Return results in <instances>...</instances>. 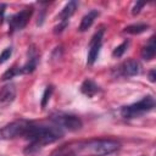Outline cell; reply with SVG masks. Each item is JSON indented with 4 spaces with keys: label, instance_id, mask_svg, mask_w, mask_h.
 Here are the masks:
<instances>
[{
    "label": "cell",
    "instance_id": "17",
    "mask_svg": "<svg viewBox=\"0 0 156 156\" xmlns=\"http://www.w3.org/2000/svg\"><path fill=\"white\" fill-rule=\"evenodd\" d=\"M54 93V85H48L43 93V96H41V101H40V105H41V108H45V106L48 105L51 95Z\"/></svg>",
    "mask_w": 156,
    "mask_h": 156
},
{
    "label": "cell",
    "instance_id": "8",
    "mask_svg": "<svg viewBox=\"0 0 156 156\" xmlns=\"http://www.w3.org/2000/svg\"><path fill=\"white\" fill-rule=\"evenodd\" d=\"M38 62H39V54H38V50L35 49L34 45H32L29 49H28V58H27V62L21 66V67H17L18 69V76H22V74H30L35 71L37 66H38Z\"/></svg>",
    "mask_w": 156,
    "mask_h": 156
},
{
    "label": "cell",
    "instance_id": "19",
    "mask_svg": "<svg viewBox=\"0 0 156 156\" xmlns=\"http://www.w3.org/2000/svg\"><path fill=\"white\" fill-rule=\"evenodd\" d=\"M145 5H146V2H144V1H138V2L133 6V9H132V15H134V16L138 15V13L140 12V10H141Z\"/></svg>",
    "mask_w": 156,
    "mask_h": 156
},
{
    "label": "cell",
    "instance_id": "13",
    "mask_svg": "<svg viewBox=\"0 0 156 156\" xmlns=\"http://www.w3.org/2000/svg\"><path fill=\"white\" fill-rule=\"evenodd\" d=\"M80 91L88 98H94L96 94L101 91V88L91 79H85L80 85Z\"/></svg>",
    "mask_w": 156,
    "mask_h": 156
},
{
    "label": "cell",
    "instance_id": "3",
    "mask_svg": "<svg viewBox=\"0 0 156 156\" xmlns=\"http://www.w3.org/2000/svg\"><path fill=\"white\" fill-rule=\"evenodd\" d=\"M155 106H156L155 98L152 95H146L136 102L123 106L121 108V116L126 119L136 118V117H140V116L152 111L155 108Z\"/></svg>",
    "mask_w": 156,
    "mask_h": 156
},
{
    "label": "cell",
    "instance_id": "10",
    "mask_svg": "<svg viewBox=\"0 0 156 156\" xmlns=\"http://www.w3.org/2000/svg\"><path fill=\"white\" fill-rule=\"evenodd\" d=\"M16 85L13 83H7L0 89V106H9L16 99Z\"/></svg>",
    "mask_w": 156,
    "mask_h": 156
},
{
    "label": "cell",
    "instance_id": "1",
    "mask_svg": "<svg viewBox=\"0 0 156 156\" xmlns=\"http://www.w3.org/2000/svg\"><path fill=\"white\" fill-rule=\"evenodd\" d=\"M119 149V143L113 139H91L85 141H78L62 145L56 149L50 156H106L113 154Z\"/></svg>",
    "mask_w": 156,
    "mask_h": 156
},
{
    "label": "cell",
    "instance_id": "20",
    "mask_svg": "<svg viewBox=\"0 0 156 156\" xmlns=\"http://www.w3.org/2000/svg\"><path fill=\"white\" fill-rule=\"evenodd\" d=\"M5 10H6V4H0V24H2L5 20Z\"/></svg>",
    "mask_w": 156,
    "mask_h": 156
},
{
    "label": "cell",
    "instance_id": "16",
    "mask_svg": "<svg viewBox=\"0 0 156 156\" xmlns=\"http://www.w3.org/2000/svg\"><path fill=\"white\" fill-rule=\"evenodd\" d=\"M128 46H129V40H124L123 43H121L118 46H116V48L113 49L112 56H113V57H117V58L121 57V56H123V54L127 51Z\"/></svg>",
    "mask_w": 156,
    "mask_h": 156
},
{
    "label": "cell",
    "instance_id": "18",
    "mask_svg": "<svg viewBox=\"0 0 156 156\" xmlns=\"http://www.w3.org/2000/svg\"><path fill=\"white\" fill-rule=\"evenodd\" d=\"M12 55V46H7L6 49H4L0 54V65L5 63Z\"/></svg>",
    "mask_w": 156,
    "mask_h": 156
},
{
    "label": "cell",
    "instance_id": "6",
    "mask_svg": "<svg viewBox=\"0 0 156 156\" xmlns=\"http://www.w3.org/2000/svg\"><path fill=\"white\" fill-rule=\"evenodd\" d=\"M33 15V6H27L20 12L10 16L9 18V33L13 34L15 32L22 30L29 22Z\"/></svg>",
    "mask_w": 156,
    "mask_h": 156
},
{
    "label": "cell",
    "instance_id": "9",
    "mask_svg": "<svg viewBox=\"0 0 156 156\" xmlns=\"http://www.w3.org/2000/svg\"><path fill=\"white\" fill-rule=\"evenodd\" d=\"M140 69H141L140 63L136 60H134V58L126 60L117 68L118 74L119 76H123V77H133V76H136V74L140 73Z\"/></svg>",
    "mask_w": 156,
    "mask_h": 156
},
{
    "label": "cell",
    "instance_id": "12",
    "mask_svg": "<svg viewBox=\"0 0 156 156\" xmlns=\"http://www.w3.org/2000/svg\"><path fill=\"white\" fill-rule=\"evenodd\" d=\"M99 15H100V12L98 11V10H90L88 13H85L84 16H83V18H82V21H80V24H79V27H78V30L79 32H85V30H88L91 26H93V23H94V21L99 17Z\"/></svg>",
    "mask_w": 156,
    "mask_h": 156
},
{
    "label": "cell",
    "instance_id": "7",
    "mask_svg": "<svg viewBox=\"0 0 156 156\" xmlns=\"http://www.w3.org/2000/svg\"><path fill=\"white\" fill-rule=\"evenodd\" d=\"M104 33H105V29L104 28H100L90 39V43H89V51H88V55H87V65L88 66H93L95 63V61L98 60L99 57V54H100V49L102 46V39H104Z\"/></svg>",
    "mask_w": 156,
    "mask_h": 156
},
{
    "label": "cell",
    "instance_id": "5",
    "mask_svg": "<svg viewBox=\"0 0 156 156\" xmlns=\"http://www.w3.org/2000/svg\"><path fill=\"white\" fill-rule=\"evenodd\" d=\"M50 121L55 124H57L62 129H67L69 132H77L83 127L82 119L71 113H65V112H56L52 113L50 117Z\"/></svg>",
    "mask_w": 156,
    "mask_h": 156
},
{
    "label": "cell",
    "instance_id": "21",
    "mask_svg": "<svg viewBox=\"0 0 156 156\" xmlns=\"http://www.w3.org/2000/svg\"><path fill=\"white\" fill-rule=\"evenodd\" d=\"M149 80L151 83H155V80H156V71L155 69H151L149 72Z\"/></svg>",
    "mask_w": 156,
    "mask_h": 156
},
{
    "label": "cell",
    "instance_id": "11",
    "mask_svg": "<svg viewBox=\"0 0 156 156\" xmlns=\"http://www.w3.org/2000/svg\"><path fill=\"white\" fill-rule=\"evenodd\" d=\"M77 6H78V2H77V1H68V2L63 6V9L61 10V12H60L58 16H57L58 22H60V23H68L71 16L76 12Z\"/></svg>",
    "mask_w": 156,
    "mask_h": 156
},
{
    "label": "cell",
    "instance_id": "4",
    "mask_svg": "<svg viewBox=\"0 0 156 156\" xmlns=\"http://www.w3.org/2000/svg\"><path fill=\"white\" fill-rule=\"evenodd\" d=\"M30 121L27 119H17L10 122L0 128V140H12L20 136H24Z\"/></svg>",
    "mask_w": 156,
    "mask_h": 156
},
{
    "label": "cell",
    "instance_id": "14",
    "mask_svg": "<svg viewBox=\"0 0 156 156\" xmlns=\"http://www.w3.org/2000/svg\"><path fill=\"white\" fill-rule=\"evenodd\" d=\"M140 54H141V58L145 60V61H150L155 57V55H156V44H155V37L154 35L149 39L146 45L143 46Z\"/></svg>",
    "mask_w": 156,
    "mask_h": 156
},
{
    "label": "cell",
    "instance_id": "2",
    "mask_svg": "<svg viewBox=\"0 0 156 156\" xmlns=\"http://www.w3.org/2000/svg\"><path fill=\"white\" fill-rule=\"evenodd\" d=\"M63 136V129L55 123H35L30 122L24 134L28 145L24 147L26 155H33L48 144H52Z\"/></svg>",
    "mask_w": 156,
    "mask_h": 156
},
{
    "label": "cell",
    "instance_id": "15",
    "mask_svg": "<svg viewBox=\"0 0 156 156\" xmlns=\"http://www.w3.org/2000/svg\"><path fill=\"white\" fill-rule=\"evenodd\" d=\"M149 28H150V26L146 24V23H136V24H130V26L126 27L123 29V32L124 33H128V34L135 35V34H141V33L146 32Z\"/></svg>",
    "mask_w": 156,
    "mask_h": 156
}]
</instances>
